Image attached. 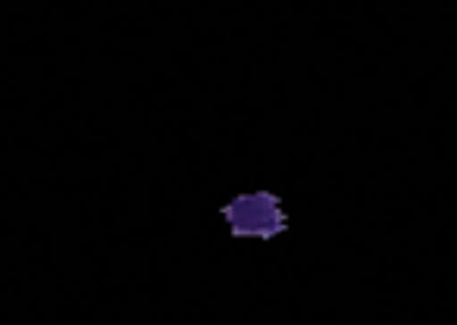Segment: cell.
Returning a JSON list of instances; mask_svg holds the SVG:
<instances>
[{
	"label": "cell",
	"mask_w": 457,
	"mask_h": 325,
	"mask_svg": "<svg viewBox=\"0 0 457 325\" xmlns=\"http://www.w3.org/2000/svg\"><path fill=\"white\" fill-rule=\"evenodd\" d=\"M228 223L236 232H248V235H273L276 229H282V213L276 207V198L254 194L228 207Z\"/></svg>",
	"instance_id": "6da1fadb"
}]
</instances>
